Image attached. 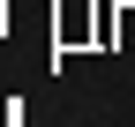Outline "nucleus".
<instances>
[{
	"mask_svg": "<svg viewBox=\"0 0 135 127\" xmlns=\"http://www.w3.org/2000/svg\"><path fill=\"white\" fill-rule=\"evenodd\" d=\"M53 38H60V45H83V38H98V15H68V23L53 15Z\"/></svg>",
	"mask_w": 135,
	"mask_h": 127,
	"instance_id": "nucleus-1",
	"label": "nucleus"
},
{
	"mask_svg": "<svg viewBox=\"0 0 135 127\" xmlns=\"http://www.w3.org/2000/svg\"><path fill=\"white\" fill-rule=\"evenodd\" d=\"M0 38H8V0H0Z\"/></svg>",
	"mask_w": 135,
	"mask_h": 127,
	"instance_id": "nucleus-2",
	"label": "nucleus"
}]
</instances>
